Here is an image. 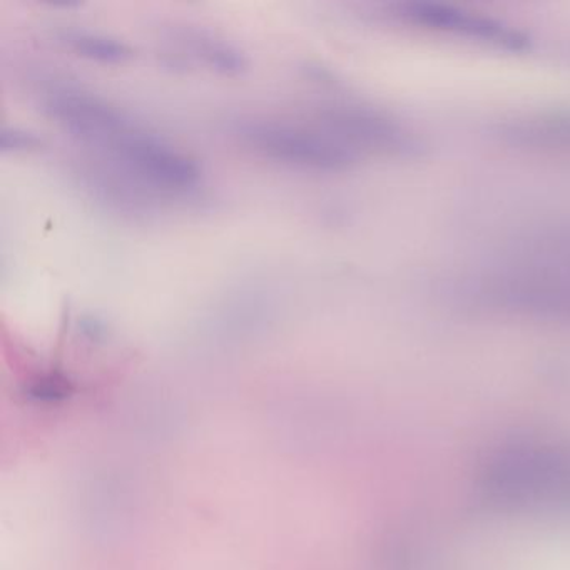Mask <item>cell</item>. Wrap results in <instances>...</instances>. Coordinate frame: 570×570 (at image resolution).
<instances>
[{
    "label": "cell",
    "mask_w": 570,
    "mask_h": 570,
    "mask_svg": "<svg viewBox=\"0 0 570 570\" xmlns=\"http://www.w3.org/2000/svg\"><path fill=\"white\" fill-rule=\"evenodd\" d=\"M235 136L263 158L309 171H345L360 159L353 149L320 126L305 128L272 119H246L236 125Z\"/></svg>",
    "instance_id": "6da1fadb"
},
{
    "label": "cell",
    "mask_w": 570,
    "mask_h": 570,
    "mask_svg": "<svg viewBox=\"0 0 570 570\" xmlns=\"http://www.w3.org/2000/svg\"><path fill=\"white\" fill-rule=\"evenodd\" d=\"M320 128L362 156L363 153H400L412 146L409 135L379 112L356 106H333L320 116Z\"/></svg>",
    "instance_id": "3957f363"
},
{
    "label": "cell",
    "mask_w": 570,
    "mask_h": 570,
    "mask_svg": "<svg viewBox=\"0 0 570 570\" xmlns=\"http://www.w3.org/2000/svg\"><path fill=\"white\" fill-rule=\"evenodd\" d=\"M193 48L209 68L223 75H242L248 68V59L243 51L223 39L198 35L193 39Z\"/></svg>",
    "instance_id": "8992f818"
},
{
    "label": "cell",
    "mask_w": 570,
    "mask_h": 570,
    "mask_svg": "<svg viewBox=\"0 0 570 570\" xmlns=\"http://www.w3.org/2000/svg\"><path fill=\"white\" fill-rule=\"evenodd\" d=\"M403 16L409 21L436 29V31L452 32V35L463 36V38L495 42V45L509 46V48H520L525 42L522 36L517 35L512 29L505 28L492 19L482 18V16L472 14V12L452 8V6L416 2V4H406L403 8Z\"/></svg>",
    "instance_id": "277c9868"
},
{
    "label": "cell",
    "mask_w": 570,
    "mask_h": 570,
    "mask_svg": "<svg viewBox=\"0 0 570 570\" xmlns=\"http://www.w3.org/2000/svg\"><path fill=\"white\" fill-rule=\"evenodd\" d=\"M61 41L76 55L105 65H119L132 56V49L121 39L88 29H66Z\"/></svg>",
    "instance_id": "5b68a950"
},
{
    "label": "cell",
    "mask_w": 570,
    "mask_h": 570,
    "mask_svg": "<svg viewBox=\"0 0 570 570\" xmlns=\"http://www.w3.org/2000/svg\"><path fill=\"white\" fill-rule=\"evenodd\" d=\"M99 149L136 178L156 188L179 191L193 188L202 178V169L195 159L135 121L119 129Z\"/></svg>",
    "instance_id": "7a4b0ae2"
},
{
    "label": "cell",
    "mask_w": 570,
    "mask_h": 570,
    "mask_svg": "<svg viewBox=\"0 0 570 570\" xmlns=\"http://www.w3.org/2000/svg\"><path fill=\"white\" fill-rule=\"evenodd\" d=\"M42 145L36 132L22 128H4L0 132V149L8 153L31 151Z\"/></svg>",
    "instance_id": "52a82bcc"
}]
</instances>
